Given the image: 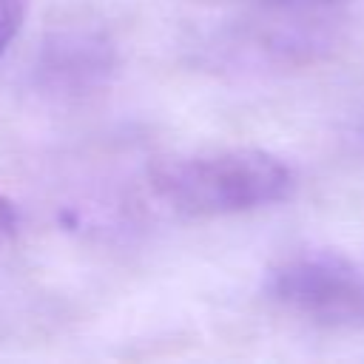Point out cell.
I'll use <instances>...</instances> for the list:
<instances>
[{
  "instance_id": "cell-1",
  "label": "cell",
  "mask_w": 364,
  "mask_h": 364,
  "mask_svg": "<svg viewBox=\"0 0 364 364\" xmlns=\"http://www.w3.org/2000/svg\"><path fill=\"white\" fill-rule=\"evenodd\" d=\"M148 185L182 219H230L287 202L299 173L262 148H205L156 159Z\"/></svg>"
},
{
  "instance_id": "cell-2",
  "label": "cell",
  "mask_w": 364,
  "mask_h": 364,
  "mask_svg": "<svg viewBox=\"0 0 364 364\" xmlns=\"http://www.w3.org/2000/svg\"><path fill=\"white\" fill-rule=\"evenodd\" d=\"M262 293L279 310L321 327H364V264L338 250H296L276 259Z\"/></svg>"
},
{
  "instance_id": "cell-3",
  "label": "cell",
  "mask_w": 364,
  "mask_h": 364,
  "mask_svg": "<svg viewBox=\"0 0 364 364\" xmlns=\"http://www.w3.org/2000/svg\"><path fill=\"white\" fill-rule=\"evenodd\" d=\"M341 43L338 26L327 11L264 9L259 17L236 20L208 46L219 68L233 71H282L327 60Z\"/></svg>"
},
{
  "instance_id": "cell-4",
  "label": "cell",
  "mask_w": 364,
  "mask_h": 364,
  "mask_svg": "<svg viewBox=\"0 0 364 364\" xmlns=\"http://www.w3.org/2000/svg\"><path fill=\"white\" fill-rule=\"evenodd\" d=\"M122 65L114 34L88 20L43 31L28 60V85L48 100H85L108 88Z\"/></svg>"
},
{
  "instance_id": "cell-5",
  "label": "cell",
  "mask_w": 364,
  "mask_h": 364,
  "mask_svg": "<svg viewBox=\"0 0 364 364\" xmlns=\"http://www.w3.org/2000/svg\"><path fill=\"white\" fill-rule=\"evenodd\" d=\"M26 20V0H0V54L11 46Z\"/></svg>"
},
{
  "instance_id": "cell-6",
  "label": "cell",
  "mask_w": 364,
  "mask_h": 364,
  "mask_svg": "<svg viewBox=\"0 0 364 364\" xmlns=\"http://www.w3.org/2000/svg\"><path fill=\"white\" fill-rule=\"evenodd\" d=\"M236 3H256L259 9H293V11H330L341 0H236Z\"/></svg>"
},
{
  "instance_id": "cell-7",
  "label": "cell",
  "mask_w": 364,
  "mask_h": 364,
  "mask_svg": "<svg viewBox=\"0 0 364 364\" xmlns=\"http://www.w3.org/2000/svg\"><path fill=\"white\" fill-rule=\"evenodd\" d=\"M17 233H20V213H17L14 202L0 193V247L14 242Z\"/></svg>"
}]
</instances>
